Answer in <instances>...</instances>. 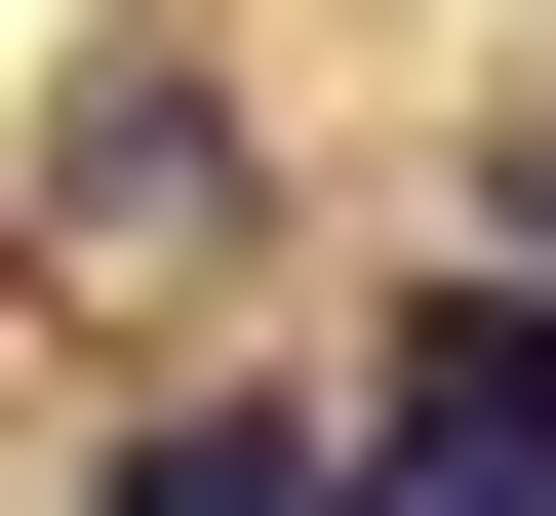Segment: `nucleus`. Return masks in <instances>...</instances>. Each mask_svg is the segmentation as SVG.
Segmentation results:
<instances>
[{
    "label": "nucleus",
    "mask_w": 556,
    "mask_h": 516,
    "mask_svg": "<svg viewBox=\"0 0 556 516\" xmlns=\"http://www.w3.org/2000/svg\"><path fill=\"white\" fill-rule=\"evenodd\" d=\"M477 239H517V278H556V119H517V160H477Z\"/></svg>",
    "instance_id": "3"
},
{
    "label": "nucleus",
    "mask_w": 556,
    "mask_h": 516,
    "mask_svg": "<svg viewBox=\"0 0 556 516\" xmlns=\"http://www.w3.org/2000/svg\"><path fill=\"white\" fill-rule=\"evenodd\" d=\"M80 516H358V357H239V398H119Z\"/></svg>",
    "instance_id": "1"
},
{
    "label": "nucleus",
    "mask_w": 556,
    "mask_h": 516,
    "mask_svg": "<svg viewBox=\"0 0 556 516\" xmlns=\"http://www.w3.org/2000/svg\"><path fill=\"white\" fill-rule=\"evenodd\" d=\"M40 239H80V278H160V239H239V119H160V80H80V119H40Z\"/></svg>",
    "instance_id": "2"
}]
</instances>
